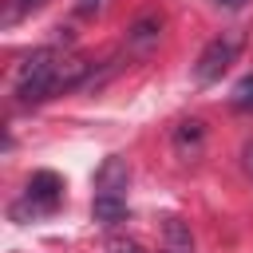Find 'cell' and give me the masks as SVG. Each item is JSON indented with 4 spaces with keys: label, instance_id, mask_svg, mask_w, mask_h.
<instances>
[{
    "label": "cell",
    "instance_id": "8fae6325",
    "mask_svg": "<svg viewBox=\"0 0 253 253\" xmlns=\"http://www.w3.org/2000/svg\"><path fill=\"white\" fill-rule=\"evenodd\" d=\"M107 253H146V249H142L138 241H130V237H111Z\"/></svg>",
    "mask_w": 253,
    "mask_h": 253
},
{
    "label": "cell",
    "instance_id": "6da1fadb",
    "mask_svg": "<svg viewBox=\"0 0 253 253\" xmlns=\"http://www.w3.org/2000/svg\"><path fill=\"white\" fill-rule=\"evenodd\" d=\"M59 63H63V55L55 47L32 51L16 71V99L20 103H43V99L59 95Z\"/></svg>",
    "mask_w": 253,
    "mask_h": 253
},
{
    "label": "cell",
    "instance_id": "5bb4252c",
    "mask_svg": "<svg viewBox=\"0 0 253 253\" xmlns=\"http://www.w3.org/2000/svg\"><path fill=\"white\" fill-rule=\"evenodd\" d=\"M245 166H249V174H253V146L245 150Z\"/></svg>",
    "mask_w": 253,
    "mask_h": 253
},
{
    "label": "cell",
    "instance_id": "5b68a950",
    "mask_svg": "<svg viewBox=\"0 0 253 253\" xmlns=\"http://www.w3.org/2000/svg\"><path fill=\"white\" fill-rule=\"evenodd\" d=\"M162 253H194V237H190V229H186V221L182 217H166V225H162Z\"/></svg>",
    "mask_w": 253,
    "mask_h": 253
},
{
    "label": "cell",
    "instance_id": "9c48e42d",
    "mask_svg": "<svg viewBox=\"0 0 253 253\" xmlns=\"http://www.w3.org/2000/svg\"><path fill=\"white\" fill-rule=\"evenodd\" d=\"M229 103H233L237 111H253V75H241V79L233 83V91H229Z\"/></svg>",
    "mask_w": 253,
    "mask_h": 253
},
{
    "label": "cell",
    "instance_id": "30bf717a",
    "mask_svg": "<svg viewBox=\"0 0 253 253\" xmlns=\"http://www.w3.org/2000/svg\"><path fill=\"white\" fill-rule=\"evenodd\" d=\"M202 134H206V126H202L198 119L182 123V126H178V150H186V146H198V142H202Z\"/></svg>",
    "mask_w": 253,
    "mask_h": 253
},
{
    "label": "cell",
    "instance_id": "277c9868",
    "mask_svg": "<svg viewBox=\"0 0 253 253\" xmlns=\"http://www.w3.org/2000/svg\"><path fill=\"white\" fill-rule=\"evenodd\" d=\"M126 186H130L126 158H119V154L103 158V166L95 170V198H126Z\"/></svg>",
    "mask_w": 253,
    "mask_h": 253
},
{
    "label": "cell",
    "instance_id": "4fadbf2b",
    "mask_svg": "<svg viewBox=\"0 0 253 253\" xmlns=\"http://www.w3.org/2000/svg\"><path fill=\"white\" fill-rule=\"evenodd\" d=\"M213 4H221V8H229V12H237V8H245L249 0H213Z\"/></svg>",
    "mask_w": 253,
    "mask_h": 253
},
{
    "label": "cell",
    "instance_id": "52a82bcc",
    "mask_svg": "<svg viewBox=\"0 0 253 253\" xmlns=\"http://www.w3.org/2000/svg\"><path fill=\"white\" fill-rule=\"evenodd\" d=\"M47 0H4V12H0V28H16L20 20H28L32 12H40Z\"/></svg>",
    "mask_w": 253,
    "mask_h": 253
},
{
    "label": "cell",
    "instance_id": "7c38bea8",
    "mask_svg": "<svg viewBox=\"0 0 253 253\" xmlns=\"http://www.w3.org/2000/svg\"><path fill=\"white\" fill-rule=\"evenodd\" d=\"M99 8H103V0H79V12H83V16H87V12H99Z\"/></svg>",
    "mask_w": 253,
    "mask_h": 253
},
{
    "label": "cell",
    "instance_id": "8992f818",
    "mask_svg": "<svg viewBox=\"0 0 253 253\" xmlns=\"http://www.w3.org/2000/svg\"><path fill=\"white\" fill-rule=\"evenodd\" d=\"M91 213H95V221L99 225H119L123 217H126V198H91Z\"/></svg>",
    "mask_w": 253,
    "mask_h": 253
},
{
    "label": "cell",
    "instance_id": "7a4b0ae2",
    "mask_svg": "<svg viewBox=\"0 0 253 253\" xmlns=\"http://www.w3.org/2000/svg\"><path fill=\"white\" fill-rule=\"evenodd\" d=\"M63 202V178L55 170H36L24 186V198L12 206V217L24 221V217H40V213H51L55 206Z\"/></svg>",
    "mask_w": 253,
    "mask_h": 253
},
{
    "label": "cell",
    "instance_id": "ba28073f",
    "mask_svg": "<svg viewBox=\"0 0 253 253\" xmlns=\"http://www.w3.org/2000/svg\"><path fill=\"white\" fill-rule=\"evenodd\" d=\"M158 28H162V20L158 16H142V20H134L130 24V43L134 47H150V43H158Z\"/></svg>",
    "mask_w": 253,
    "mask_h": 253
},
{
    "label": "cell",
    "instance_id": "3957f363",
    "mask_svg": "<svg viewBox=\"0 0 253 253\" xmlns=\"http://www.w3.org/2000/svg\"><path fill=\"white\" fill-rule=\"evenodd\" d=\"M237 51H241V36H237V32L213 36V40L202 47L198 63H194V79H198L202 87H206V83H217V79L237 63Z\"/></svg>",
    "mask_w": 253,
    "mask_h": 253
}]
</instances>
